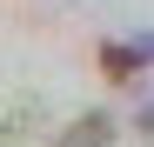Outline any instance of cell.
I'll list each match as a JSON object with an SVG mask.
<instances>
[{"label": "cell", "instance_id": "obj_1", "mask_svg": "<svg viewBox=\"0 0 154 147\" xmlns=\"http://www.w3.org/2000/svg\"><path fill=\"white\" fill-rule=\"evenodd\" d=\"M54 147H114V120L107 114H81V120H67V134Z\"/></svg>", "mask_w": 154, "mask_h": 147}, {"label": "cell", "instance_id": "obj_2", "mask_svg": "<svg viewBox=\"0 0 154 147\" xmlns=\"http://www.w3.org/2000/svg\"><path fill=\"white\" fill-rule=\"evenodd\" d=\"M100 67H107V80H134L147 60L134 54V47H107V54H100Z\"/></svg>", "mask_w": 154, "mask_h": 147}, {"label": "cell", "instance_id": "obj_3", "mask_svg": "<svg viewBox=\"0 0 154 147\" xmlns=\"http://www.w3.org/2000/svg\"><path fill=\"white\" fill-rule=\"evenodd\" d=\"M141 134H147V140H154V100H147V107H141Z\"/></svg>", "mask_w": 154, "mask_h": 147}]
</instances>
